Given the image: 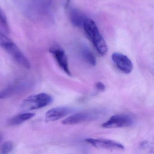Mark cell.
<instances>
[{"label": "cell", "instance_id": "1", "mask_svg": "<svg viewBox=\"0 0 154 154\" xmlns=\"http://www.w3.org/2000/svg\"><path fill=\"white\" fill-rule=\"evenodd\" d=\"M85 32L98 54L103 56L108 52L107 44L100 34L97 25L93 20L87 18L84 25Z\"/></svg>", "mask_w": 154, "mask_h": 154}, {"label": "cell", "instance_id": "2", "mask_svg": "<svg viewBox=\"0 0 154 154\" xmlns=\"http://www.w3.org/2000/svg\"><path fill=\"white\" fill-rule=\"evenodd\" d=\"M0 45L20 65L27 69L30 68L29 61L17 45L6 35L1 33L0 34Z\"/></svg>", "mask_w": 154, "mask_h": 154}, {"label": "cell", "instance_id": "3", "mask_svg": "<svg viewBox=\"0 0 154 154\" xmlns=\"http://www.w3.org/2000/svg\"><path fill=\"white\" fill-rule=\"evenodd\" d=\"M53 100L51 95L45 93L30 95L23 101L20 109L24 112L38 109L50 105Z\"/></svg>", "mask_w": 154, "mask_h": 154}, {"label": "cell", "instance_id": "4", "mask_svg": "<svg viewBox=\"0 0 154 154\" xmlns=\"http://www.w3.org/2000/svg\"><path fill=\"white\" fill-rule=\"evenodd\" d=\"M132 117L126 114H115L112 116L106 122L103 123V128H121L129 127L133 124Z\"/></svg>", "mask_w": 154, "mask_h": 154}, {"label": "cell", "instance_id": "5", "mask_svg": "<svg viewBox=\"0 0 154 154\" xmlns=\"http://www.w3.org/2000/svg\"><path fill=\"white\" fill-rule=\"evenodd\" d=\"M85 140L93 146L100 149L113 150H122L124 149V146L121 143L111 140L87 138Z\"/></svg>", "mask_w": 154, "mask_h": 154}, {"label": "cell", "instance_id": "6", "mask_svg": "<svg viewBox=\"0 0 154 154\" xmlns=\"http://www.w3.org/2000/svg\"><path fill=\"white\" fill-rule=\"evenodd\" d=\"M99 113L95 111H85L73 114L65 119L62 123L64 125H74L84 122L96 119Z\"/></svg>", "mask_w": 154, "mask_h": 154}, {"label": "cell", "instance_id": "7", "mask_svg": "<svg viewBox=\"0 0 154 154\" xmlns=\"http://www.w3.org/2000/svg\"><path fill=\"white\" fill-rule=\"evenodd\" d=\"M113 63L121 72L129 74L133 70V64L128 57L119 53H113L112 56Z\"/></svg>", "mask_w": 154, "mask_h": 154}, {"label": "cell", "instance_id": "8", "mask_svg": "<svg viewBox=\"0 0 154 154\" xmlns=\"http://www.w3.org/2000/svg\"><path fill=\"white\" fill-rule=\"evenodd\" d=\"M49 52L53 55L61 69L69 76H72V73L68 66V58L63 49L57 47L52 48Z\"/></svg>", "mask_w": 154, "mask_h": 154}, {"label": "cell", "instance_id": "9", "mask_svg": "<svg viewBox=\"0 0 154 154\" xmlns=\"http://www.w3.org/2000/svg\"><path fill=\"white\" fill-rule=\"evenodd\" d=\"M72 112V109L69 107H55L47 112L45 117L48 121H55L67 116Z\"/></svg>", "mask_w": 154, "mask_h": 154}, {"label": "cell", "instance_id": "10", "mask_svg": "<svg viewBox=\"0 0 154 154\" xmlns=\"http://www.w3.org/2000/svg\"><path fill=\"white\" fill-rule=\"evenodd\" d=\"M69 18L72 24L74 26H84L85 22L87 19L85 15L77 9L72 8L69 12Z\"/></svg>", "mask_w": 154, "mask_h": 154}, {"label": "cell", "instance_id": "11", "mask_svg": "<svg viewBox=\"0 0 154 154\" xmlns=\"http://www.w3.org/2000/svg\"><path fill=\"white\" fill-rule=\"evenodd\" d=\"M35 113L26 112L12 117L8 121V124L10 126H17L22 124L26 121L34 118Z\"/></svg>", "mask_w": 154, "mask_h": 154}, {"label": "cell", "instance_id": "12", "mask_svg": "<svg viewBox=\"0 0 154 154\" xmlns=\"http://www.w3.org/2000/svg\"><path fill=\"white\" fill-rule=\"evenodd\" d=\"M81 55L85 61L92 66L96 64V59L93 53L89 48L86 46L82 47L81 49Z\"/></svg>", "mask_w": 154, "mask_h": 154}, {"label": "cell", "instance_id": "13", "mask_svg": "<svg viewBox=\"0 0 154 154\" xmlns=\"http://www.w3.org/2000/svg\"><path fill=\"white\" fill-rule=\"evenodd\" d=\"M0 29L1 33L7 35L10 33L9 27L7 21V17L5 13L3 12L2 9H1L0 11Z\"/></svg>", "mask_w": 154, "mask_h": 154}, {"label": "cell", "instance_id": "14", "mask_svg": "<svg viewBox=\"0 0 154 154\" xmlns=\"http://www.w3.org/2000/svg\"><path fill=\"white\" fill-rule=\"evenodd\" d=\"M16 90H17V89L15 88V86L13 85H10L7 87L1 93V99H6L10 97L13 95Z\"/></svg>", "mask_w": 154, "mask_h": 154}, {"label": "cell", "instance_id": "15", "mask_svg": "<svg viewBox=\"0 0 154 154\" xmlns=\"http://www.w3.org/2000/svg\"><path fill=\"white\" fill-rule=\"evenodd\" d=\"M13 142L11 141H7L4 142L1 148V153L3 154H7L12 151L13 149Z\"/></svg>", "mask_w": 154, "mask_h": 154}, {"label": "cell", "instance_id": "16", "mask_svg": "<svg viewBox=\"0 0 154 154\" xmlns=\"http://www.w3.org/2000/svg\"><path fill=\"white\" fill-rule=\"evenodd\" d=\"M95 88L100 91H104L106 89V86L102 82H98L95 84Z\"/></svg>", "mask_w": 154, "mask_h": 154}, {"label": "cell", "instance_id": "17", "mask_svg": "<svg viewBox=\"0 0 154 154\" xmlns=\"http://www.w3.org/2000/svg\"><path fill=\"white\" fill-rule=\"evenodd\" d=\"M70 0H66V1L65 7L66 8H67L69 6V3H70Z\"/></svg>", "mask_w": 154, "mask_h": 154}]
</instances>
